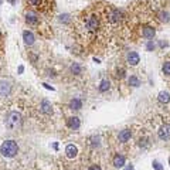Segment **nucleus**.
<instances>
[{
    "label": "nucleus",
    "mask_w": 170,
    "mask_h": 170,
    "mask_svg": "<svg viewBox=\"0 0 170 170\" xmlns=\"http://www.w3.org/2000/svg\"><path fill=\"white\" fill-rule=\"evenodd\" d=\"M121 19V13H119L118 10H114L112 11V21H118V20Z\"/></svg>",
    "instance_id": "obj_21"
},
{
    "label": "nucleus",
    "mask_w": 170,
    "mask_h": 170,
    "mask_svg": "<svg viewBox=\"0 0 170 170\" xmlns=\"http://www.w3.org/2000/svg\"><path fill=\"white\" fill-rule=\"evenodd\" d=\"M60 20H61V21H64V23H68V21H70V16H68V14L60 16Z\"/></svg>",
    "instance_id": "obj_23"
},
{
    "label": "nucleus",
    "mask_w": 170,
    "mask_h": 170,
    "mask_svg": "<svg viewBox=\"0 0 170 170\" xmlns=\"http://www.w3.org/2000/svg\"><path fill=\"white\" fill-rule=\"evenodd\" d=\"M23 71H24V67H23V65H20V67H19V72H20V74H21Z\"/></svg>",
    "instance_id": "obj_31"
},
{
    "label": "nucleus",
    "mask_w": 170,
    "mask_h": 170,
    "mask_svg": "<svg viewBox=\"0 0 170 170\" xmlns=\"http://www.w3.org/2000/svg\"><path fill=\"white\" fill-rule=\"evenodd\" d=\"M70 108H71V109H81L82 102L79 99H77V98H74V99L70 101Z\"/></svg>",
    "instance_id": "obj_14"
},
{
    "label": "nucleus",
    "mask_w": 170,
    "mask_h": 170,
    "mask_svg": "<svg viewBox=\"0 0 170 170\" xmlns=\"http://www.w3.org/2000/svg\"><path fill=\"white\" fill-rule=\"evenodd\" d=\"M146 48H148V51H152V50L155 48V44H153V41H149L148 45H146Z\"/></svg>",
    "instance_id": "obj_27"
},
{
    "label": "nucleus",
    "mask_w": 170,
    "mask_h": 170,
    "mask_svg": "<svg viewBox=\"0 0 170 170\" xmlns=\"http://www.w3.org/2000/svg\"><path fill=\"white\" fill-rule=\"evenodd\" d=\"M89 170H101V167L99 166H91V167H89Z\"/></svg>",
    "instance_id": "obj_29"
},
{
    "label": "nucleus",
    "mask_w": 170,
    "mask_h": 170,
    "mask_svg": "<svg viewBox=\"0 0 170 170\" xmlns=\"http://www.w3.org/2000/svg\"><path fill=\"white\" fill-rule=\"evenodd\" d=\"M26 20H27V23H30V24H36V23L38 21V17L34 14V13H27Z\"/></svg>",
    "instance_id": "obj_16"
},
{
    "label": "nucleus",
    "mask_w": 170,
    "mask_h": 170,
    "mask_svg": "<svg viewBox=\"0 0 170 170\" xmlns=\"http://www.w3.org/2000/svg\"><path fill=\"white\" fill-rule=\"evenodd\" d=\"M92 146H99V137H92Z\"/></svg>",
    "instance_id": "obj_26"
},
{
    "label": "nucleus",
    "mask_w": 170,
    "mask_h": 170,
    "mask_svg": "<svg viewBox=\"0 0 170 170\" xmlns=\"http://www.w3.org/2000/svg\"><path fill=\"white\" fill-rule=\"evenodd\" d=\"M155 34H156V31L153 27H145L143 31H142V36H143L145 38H153Z\"/></svg>",
    "instance_id": "obj_10"
},
{
    "label": "nucleus",
    "mask_w": 170,
    "mask_h": 170,
    "mask_svg": "<svg viewBox=\"0 0 170 170\" xmlns=\"http://www.w3.org/2000/svg\"><path fill=\"white\" fill-rule=\"evenodd\" d=\"M162 70H163V72H164L166 75H170V61H166V63L163 64Z\"/></svg>",
    "instance_id": "obj_19"
},
{
    "label": "nucleus",
    "mask_w": 170,
    "mask_h": 170,
    "mask_svg": "<svg viewBox=\"0 0 170 170\" xmlns=\"http://www.w3.org/2000/svg\"><path fill=\"white\" fill-rule=\"evenodd\" d=\"M41 111L44 112L45 115H51L52 114V105L50 104V102H48V101H43V102H41Z\"/></svg>",
    "instance_id": "obj_9"
},
{
    "label": "nucleus",
    "mask_w": 170,
    "mask_h": 170,
    "mask_svg": "<svg viewBox=\"0 0 170 170\" xmlns=\"http://www.w3.org/2000/svg\"><path fill=\"white\" fill-rule=\"evenodd\" d=\"M109 89V81L108 79H104V81H101V85H99V91L101 92H105Z\"/></svg>",
    "instance_id": "obj_17"
},
{
    "label": "nucleus",
    "mask_w": 170,
    "mask_h": 170,
    "mask_svg": "<svg viewBox=\"0 0 170 170\" xmlns=\"http://www.w3.org/2000/svg\"><path fill=\"white\" fill-rule=\"evenodd\" d=\"M116 77H118V78H123V77H125V71H123V70H118Z\"/></svg>",
    "instance_id": "obj_28"
},
{
    "label": "nucleus",
    "mask_w": 170,
    "mask_h": 170,
    "mask_svg": "<svg viewBox=\"0 0 170 170\" xmlns=\"http://www.w3.org/2000/svg\"><path fill=\"white\" fill-rule=\"evenodd\" d=\"M160 16H162L160 19H162L163 21H169V14H167V13H160Z\"/></svg>",
    "instance_id": "obj_25"
},
{
    "label": "nucleus",
    "mask_w": 170,
    "mask_h": 170,
    "mask_svg": "<svg viewBox=\"0 0 170 170\" xmlns=\"http://www.w3.org/2000/svg\"><path fill=\"white\" fill-rule=\"evenodd\" d=\"M11 85L9 81H0V96H7L10 94Z\"/></svg>",
    "instance_id": "obj_4"
},
{
    "label": "nucleus",
    "mask_w": 170,
    "mask_h": 170,
    "mask_svg": "<svg viewBox=\"0 0 170 170\" xmlns=\"http://www.w3.org/2000/svg\"><path fill=\"white\" fill-rule=\"evenodd\" d=\"M29 3L31 4V6H36V7H40L41 0H29Z\"/></svg>",
    "instance_id": "obj_22"
},
{
    "label": "nucleus",
    "mask_w": 170,
    "mask_h": 170,
    "mask_svg": "<svg viewBox=\"0 0 170 170\" xmlns=\"http://www.w3.org/2000/svg\"><path fill=\"white\" fill-rule=\"evenodd\" d=\"M23 38H24V43H26L27 45H31L34 43V36L31 31H24V33H23Z\"/></svg>",
    "instance_id": "obj_12"
},
{
    "label": "nucleus",
    "mask_w": 170,
    "mask_h": 170,
    "mask_svg": "<svg viewBox=\"0 0 170 170\" xmlns=\"http://www.w3.org/2000/svg\"><path fill=\"white\" fill-rule=\"evenodd\" d=\"M71 71H72L75 75L81 74V67L78 65V64H72V65H71Z\"/></svg>",
    "instance_id": "obj_20"
},
{
    "label": "nucleus",
    "mask_w": 170,
    "mask_h": 170,
    "mask_svg": "<svg viewBox=\"0 0 170 170\" xmlns=\"http://www.w3.org/2000/svg\"><path fill=\"white\" fill-rule=\"evenodd\" d=\"M157 135H159V139H162V141H169L170 139V125H163L159 129Z\"/></svg>",
    "instance_id": "obj_3"
},
{
    "label": "nucleus",
    "mask_w": 170,
    "mask_h": 170,
    "mask_svg": "<svg viewBox=\"0 0 170 170\" xmlns=\"http://www.w3.org/2000/svg\"><path fill=\"white\" fill-rule=\"evenodd\" d=\"M6 125H7L9 129L14 130L17 129L20 125H21V115L19 112H10L6 118Z\"/></svg>",
    "instance_id": "obj_2"
},
{
    "label": "nucleus",
    "mask_w": 170,
    "mask_h": 170,
    "mask_svg": "<svg viewBox=\"0 0 170 170\" xmlns=\"http://www.w3.org/2000/svg\"><path fill=\"white\" fill-rule=\"evenodd\" d=\"M129 85H132V87H139V85H141V81H139V78L135 77V75H132V77L129 78Z\"/></svg>",
    "instance_id": "obj_18"
},
{
    "label": "nucleus",
    "mask_w": 170,
    "mask_h": 170,
    "mask_svg": "<svg viewBox=\"0 0 170 170\" xmlns=\"http://www.w3.org/2000/svg\"><path fill=\"white\" fill-rule=\"evenodd\" d=\"M159 101L162 102V104H167V102L170 101L169 92H166V91H162V92L159 94Z\"/></svg>",
    "instance_id": "obj_15"
},
{
    "label": "nucleus",
    "mask_w": 170,
    "mask_h": 170,
    "mask_svg": "<svg viewBox=\"0 0 170 170\" xmlns=\"http://www.w3.org/2000/svg\"><path fill=\"white\" fill-rule=\"evenodd\" d=\"M77 153H78V149L75 145H68L65 148V155H67V157H70V159H74L75 156H77Z\"/></svg>",
    "instance_id": "obj_7"
},
{
    "label": "nucleus",
    "mask_w": 170,
    "mask_h": 170,
    "mask_svg": "<svg viewBox=\"0 0 170 170\" xmlns=\"http://www.w3.org/2000/svg\"><path fill=\"white\" fill-rule=\"evenodd\" d=\"M87 27H88L89 30H96V27H98V20H96L95 17H89V19L87 20Z\"/></svg>",
    "instance_id": "obj_13"
},
{
    "label": "nucleus",
    "mask_w": 170,
    "mask_h": 170,
    "mask_svg": "<svg viewBox=\"0 0 170 170\" xmlns=\"http://www.w3.org/2000/svg\"><path fill=\"white\" fill-rule=\"evenodd\" d=\"M169 163H170V159H169Z\"/></svg>",
    "instance_id": "obj_32"
},
{
    "label": "nucleus",
    "mask_w": 170,
    "mask_h": 170,
    "mask_svg": "<svg viewBox=\"0 0 170 170\" xmlns=\"http://www.w3.org/2000/svg\"><path fill=\"white\" fill-rule=\"evenodd\" d=\"M130 136H132V132L129 129H123L122 132L119 133V142L125 143V142H128L130 139Z\"/></svg>",
    "instance_id": "obj_8"
},
{
    "label": "nucleus",
    "mask_w": 170,
    "mask_h": 170,
    "mask_svg": "<svg viewBox=\"0 0 170 170\" xmlns=\"http://www.w3.org/2000/svg\"><path fill=\"white\" fill-rule=\"evenodd\" d=\"M153 167H155L156 170H163V167L160 166V163L157 162V160H155V162H153Z\"/></svg>",
    "instance_id": "obj_24"
},
{
    "label": "nucleus",
    "mask_w": 170,
    "mask_h": 170,
    "mask_svg": "<svg viewBox=\"0 0 170 170\" xmlns=\"http://www.w3.org/2000/svg\"><path fill=\"white\" fill-rule=\"evenodd\" d=\"M67 125H68V128H71V129H78L79 126H81V122H79V118H77V116H71V118H68V121H67Z\"/></svg>",
    "instance_id": "obj_6"
},
{
    "label": "nucleus",
    "mask_w": 170,
    "mask_h": 170,
    "mask_svg": "<svg viewBox=\"0 0 170 170\" xmlns=\"http://www.w3.org/2000/svg\"><path fill=\"white\" fill-rule=\"evenodd\" d=\"M123 170H135V169H133V166H132V164H129V166H126Z\"/></svg>",
    "instance_id": "obj_30"
},
{
    "label": "nucleus",
    "mask_w": 170,
    "mask_h": 170,
    "mask_svg": "<svg viewBox=\"0 0 170 170\" xmlns=\"http://www.w3.org/2000/svg\"><path fill=\"white\" fill-rule=\"evenodd\" d=\"M128 63L130 64V65H137L139 64V61H141V57H139V54L135 51H130L129 54H128Z\"/></svg>",
    "instance_id": "obj_5"
},
{
    "label": "nucleus",
    "mask_w": 170,
    "mask_h": 170,
    "mask_svg": "<svg viewBox=\"0 0 170 170\" xmlns=\"http://www.w3.org/2000/svg\"><path fill=\"white\" fill-rule=\"evenodd\" d=\"M0 153L4 157H14L19 153V146H17V143L14 141H6L0 146Z\"/></svg>",
    "instance_id": "obj_1"
},
{
    "label": "nucleus",
    "mask_w": 170,
    "mask_h": 170,
    "mask_svg": "<svg viewBox=\"0 0 170 170\" xmlns=\"http://www.w3.org/2000/svg\"><path fill=\"white\" fill-rule=\"evenodd\" d=\"M114 166L115 167H123L125 166V156L122 155H116L114 157Z\"/></svg>",
    "instance_id": "obj_11"
}]
</instances>
